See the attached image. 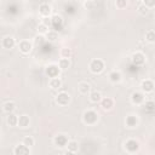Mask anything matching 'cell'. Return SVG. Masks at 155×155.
<instances>
[{"instance_id":"6da1fadb","label":"cell","mask_w":155,"mask_h":155,"mask_svg":"<svg viewBox=\"0 0 155 155\" xmlns=\"http://www.w3.org/2000/svg\"><path fill=\"white\" fill-rule=\"evenodd\" d=\"M98 113L93 109H87L82 113V122L87 126H93L98 121Z\"/></svg>"},{"instance_id":"7a4b0ae2","label":"cell","mask_w":155,"mask_h":155,"mask_svg":"<svg viewBox=\"0 0 155 155\" xmlns=\"http://www.w3.org/2000/svg\"><path fill=\"white\" fill-rule=\"evenodd\" d=\"M88 68H90V71H91L92 74H101V73L104 70V68H105V63H104V61L101 59V58H93V59L90 62Z\"/></svg>"},{"instance_id":"3957f363","label":"cell","mask_w":155,"mask_h":155,"mask_svg":"<svg viewBox=\"0 0 155 155\" xmlns=\"http://www.w3.org/2000/svg\"><path fill=\"white\" fill-rule=\"evenodd\" d=\"M54 102L61 107H65V105H68L70 103V94L68 92H65V91H61V92H58L56 94Z\"/></svg>"},{"instance_id":"277c9868","label":"cell","mask_w":155,"mask_h":155,"mask_svg":"<svg viewBox=\"0 0 155 155\" xmlns=\"http://www.w3.org/2000/svg\"><path fill=\"white\" fill-rule=\"evenodd\" d=\"M124 148L126 150V153L128 154H134L139 150L140 145H139V142L136 140V139H127L125 143H124Z\"/></svg>"},{"instance_id":"5b68a950","label":"cell","mask_w":155,"mask_h":155,"mask_svg":"<svg viewBox=\"0 0 155 155\" xmlns=\"http://www.w3.org/2000/svg\"><path fill=\"white\" fill-rule=\"evenodd\" d=\"M130 99H131V103H132L133 105H143L144 102H145L144 92H142V91H134V92L131 94Z\"/></svg>"},{"instance_id":"8992f818","label":"cell","mask_w":155,"mask_h":155,"mask_svg":"<svg viewBox=\"0 0 155 155\" xmlns=\"http://www.w3.org/2000/svg\"><path fill=\"white\" fill-rule=\"evenodd\" d=\"M69 142V138L67 134L64 133H58L57 136H54L53 138V144L57 148H67V144Z\"/></svg>"},{"instance_id":"52a82bcc","label":"cell","mask_w":155,"mask_h":155,"mask_svg":"<svg viewBox=\"0 0 155 155\" xmlns=\"http://www.w3.org/2000/svg\"><path fill=\"white\" fill-rule=\"evenodd\" d=\"M17 46H18V50L22 54H29L33 50V44L29 40H21Z\"/></svg>"},{"instance_id":"ba28073f","label":"cell","mask_w":155,"mask_h":155,"mask_svg":"<svg viewBox=\"0 0 155 155\" xmlns=\"http://www.w3.org/2000/svg\"><path fill=\"white\" fill-rule=\"evenodd\" d=\"M131 61H132V63H133L134 65H143V64L145 63V61H147V57H145V54H144L143 52L136 51V52H133V54L131 56Z\"/></svg>"},{"instance_id":"9c48e42d","label":"cell","mask_w":155,"mask_h":155,"mask_svg":"<svg viewBox=\"0 0 155 155\" xmlns=\"http://www.w3.org/2000/svg\"><path fill=\"white\" fill-rule=\"evenodd\" d=\"M155 88V84L151 79H144L140 82V91L144 93H151Z\"/></svg>"},{"instance_id":"30bf717a","label":"cell","mask_w":155,"mask_h":155,"mask_svg":"<svg viewBox=\"0 0 155 155\" xmlns=\"http://www.w3.org/2000/svg\"><path fill=\"white\" fill-rule=\"evenodd\" d=\"M138 122H139V120H138L137 115H133V114L127 115L125 119V126L127 128H136L138 126Z\"/></svg>"},{"instance_id":"8fae6325","label":"cell","mask_w":155,"mask_h":155,"mask_svg":"<svg viewBox=\"0 0 155 155\" xmlns=\"http://www.w3.org/2000/svg\"><path fill=\"white\" fill-rule=\"evenodd\" d=\"M99 104H101V108L103 110L109 111V110H111L114 108V99L111 97H103L102 101L99 102Z\"/></svg>"},{"instance_id":"7c38bea8","label":"cell","mask_w":155,"mask_h":155,"mask_svg":"<svg viewBox=\"0 0 155 155\" xmlns=\"http://www.w3.org/2000/svg\"><path fill=\"white\" fill-rule=\"evenodd\" d=\"M39 15L42 17V18H46V17H50L52 15V7L51 5L44 2L39 6Z\"/></svg>"},{"instance_id":"4fadbf2b","label":"cell","mask_w":155,"mask_h":155,"mask_svg":"<svg viewBox=\"0 0 155 155\" xmlns=\"http://www.w3.org/2000/svg\"><path fill=\"white\" fill-rule=\"evenodd\" d=\"M30 148L27 147L25 144L21 143V144H17L15 148H13V154L15 155H27V154H30Z\"/></svg>"},{"instance_id":"5bb4252c","label":"cell","mask_w":155,"mask_h":155,"mask_svg":"<svg viewBox=\"0 0 155 155\" xmlns=\"http://www.w3.org/2000/svg\"><path fill=\"white\" fill-rule=\"evenodd\" d=\"M1 46H2L4 48H6V50L13 48V47L16 46V40H15V38H13V36H10V35L5 36V38L1 40Z\"/></svg>"},{"instance_id":"9a60e30c","label":"cell","mask_w":155,"mask_h":155,"mask_svg":"<svg viewBox=\"0 0 155 155\" xmlns=\"http://www.w3.org/2000/svg\"><path fill=\"white\" fill-rule=\"evenodd\" d=\"M108 78H109V81H110V82L117 84V82H120V81L122 80V74H121V71H119V70H111V71L109 73Z\"/></svg>"},{"instance_id":"2e32d148","label":"cell","mask_w":155,"mask_h":155,"mask_svg":"<svg viewBox=\"0 0 155 155\" xmlns=\"http://www.w3.org/2000/svg\"><path fill=\"white\" fill-rule=\"evenodd\" d=\"M78 91L80 92V94L87 96V94H90V92H91V86H90L88 82L81 81V82L78 85Z\"/></svg>"},{"instance_id":"e0dca14e","label":"cell","mask_w":155,"mask_h":155,"mask_svg":"<svg viewBox=\"0 0 155 155\" xmlns=\"http://www.w3.org/2000/svg\"><path fill=\"white\" fill-rule=\"evenodd\" d=\"M29 125H30V117L28 116V115H25V114H23V115H21V116H18V127H21V128H27V127H29Z\"/></svg>"},{"instance_id":"ac0fdd59","label":"cell","mask_w":155,"mask_h":155,"mask_svg":"<svg viewBox=\"0 0 155 155\" xmlns=\"http://www.w3.org/2000/svg\"><path fill=\"white\" fill-rule=\"evenodd\" d=\"M6 124H7L10 127L17 126V125H18V116H17L15 113L7 114V116H6Z\"/></svg>"},{"instance_id":"d6986e66","label":"cell","mask_w":155,"mask_h":155,"mask_svg":"<svg viewBox=\"0 0 155 155\" xmlns=\"http://www.w3.org/2000/svg\"><path fill=\"white\" fill-rule=\"evenodd\" d=\"M48 86L51 90H59L62 87V80L57 76V78H51L48 81Z\"/></svg>"},{"instance_id":"ffe728a7","label":"cell","mask_w":155,"mask_h":155,"mask_svg":"<svg viewBox=\"0 0 155 155\" xmlns=\"http://www.w3.org/2000/svg\"><path fill=\"white\" fill-rule=\"evenodd\" d=\"M2 110H4V113H6V114L15 113V110H16V103L12 102V101H7V102H5L4 105H2Z\"/></svg>"},{"instance_id":"44dd1931","label":"cell","mask_w":155,"mask_h":155,"mask_svg":"<svg viewBox=\"0 0 155 155\" xmlns=\"http://www.w3.org/2000/svg\"><path fill=\"white\" fill-rule=\"evenodd\" d=\"M59 67L57 65H48L46 68V74L50 76V78H57L58 74H59Z\"/></svg>"},{"instance_id":"7402d4cb","label":"cell","mask_w":155,"mask_h":155,"mask_svg":"<svg viewBox=\"0 0 155 155\" xmlns=\"http://www.w3.org/2000/svg\"><path fill=\"white\" fill-rule=\"evenodd\" d=\"M88 98H90V102L91 103H99L102 101L103 96H102V93L99 91H92V92H90Z\"/></svg>"},{"instance_id":"603a6c76","label":"cell","mask_w":155,"mask_h":155,"mask_svg":"<svg viewBox=\"0 0 155 155\" xmlns=\"http://www.w3.org/2000/svg\"><path fill=\"white\" fill-rule=\"evenodd\" d=\"M78 150H79V144H78V142L74 140V139H70V140L68 142V144H67V151L70 153V154H75V153H78Z\"/></svg>"},{"instance_id":"cb8c5ba5","label":"cell","mask_w":155,"mask_h":155,"mask_svg":"<svg viewBox=\"0 0 155 155\" xmlns=\"http://www.w3.org/2000/svg\"><path fill=\"white\" fill-rule=\"evenodd\" d=\"M36 31L39 35H46L48 33V25L46 23H39V25L36 27Z\"/></svg>"},{"instance_id":"d4e9b609","label":"cell","mask_w":155,"mask_h":155,"mask_svg":"<svg viewBox=\"0 0 155 155\" xmlns=\"http://www.w3.org/2000/svg\"><path fill=\"white\" fill-rule=\"evenodd\" d=\"M58 67L61 70H67L70 67V59L69 58H61L58 62Z\"/></svg>"},{"instance_id":"484cf974","label":"cell","mask_w":155,"mask_h":155,"mask_svg":"<svg viewBox=\"0 0 155 155\" xmlns=\"http://www.w3.org/2000/svg\"><path fill=\"white\" fill-rule=\"evenodd\" d=\"M46 40L50 41V42H54L57 39H58V33L56 30H48V33L45 35Z\"/></svg>"},{"instance_id":"4316f807","label":"cell","mask_w":155,"mask_h":155,"mask_svg":"<svg viewBox=\"0 0 155 155\" xmlns=\"http://www.w3.org/2000/svg\"><path fill=\"white\" fill-rule=\"evenodd\" d=\"M71 54H73V51H71V48H69V47H62L61 51H59L61 58H70Z\"/></svg>"},{"instance_id":"83f0119b","label":"cell","mask_w":155,"mask_h":155,"mask_svg":"<svg viewBox=\"0 0 155 155\" xmlns=\"http://www.w3.org/2000/svg\"><path fill=\"white\" fill-rule=\"evenodd\" d=\"M145 41L149 42V44L155 42V30L149 29V30L145 31Z\"/></svg>"},{"instance_id":"f1b7e54d","label":"cell","mask_w":155,"mask_h":155,"mask_svg":"<svg viewBox=\"0 0 155 155\" xmlns=\"http://www.w3.org/2000/svg\"><path fill=\"white\" fill-rule=\"evenodd\" d=\"M22 143H23V144H25L27 147L31 148V147L35 144V139H34L31 136H25V137H23V139H22Z\"/></svg>"},{"instance_id":"f546056e","label":"cell","mask_w":155,"mask_h":155,"mask_svg":"<svg viewBox=\"0 0 155 155\" xmlns=\"http://www.w3.org/2000/svg\"><path fill=\"white\" fill-rule=\"evenodd\" d=\"M149 7H147L143 2H140L139 5H138V7H137V11H138V13L139 15H142V16H147L148 15V12H149Z\"/></svg>"},{"instance_id":"4dcf8cb0","label":"cell","mask_w":155,"mask_h":155,"mask_svg":"<svg viewBox=\"0 0 155 155\" xmlns=\"http://www.w3.org/2000/svg\"><path fill=\"white\" fill-rule=\"evenodd\" d=\"M128 1L127 0H115V7L119 8V10H124L126 8Z\"/></svg>"},{"instance_id":"1f68e13d","label":"cell","mask_w":155,"mask_h":155,"mask_svg":"<svg viewBox=\"0 0 155 155\" xmlns=\"http://www.w3.org/2000/svg\"><path fill=\"white\" fill-rule=\"evenodd\" d=\"M143 4L149 8L155 7V0H143Z\"/></svg>"},{"instance_id":"d6a6232c","label":"cell","mask_w":155,"mask_h":155,"mask_svg":"<svg viewBox=\"0 0 155 155\" xmlns=\"http://www.w3.org/2000/svg\"><path fill=\"white\" fill-rule=\"evenodd\" d=\"M84 7L87 8V10H91V8L93 7V1H92V0H86V1L84 2Z\"/></svg>"},{"instance_id":"836d02e7","label":"cell","mask_w":155,"mask_h":155,"mask_svg":"<svg viewBox=\"0 0 155 155\" xmlns=\"http://www.w3.org/2000/svg\"><path fill=\"white\" fill-rule=\"evenodd\" d=\"M137 1H138L139 4H140V2H143V0H137Z\"/></svg>"},{"instance_id":"e575fe53","label":"cell","mask_w":155,"mask_h":155,"mask_svg":"<svg viewBox=\"0 0 155 155\" xmlns=\"http://www.w3.org/2000/svg\"><path fill=\"white\" fill-rule=\"evenodd\" d=\"M154 59H155V56H154Z\"/></svg>"}]
</instances>
